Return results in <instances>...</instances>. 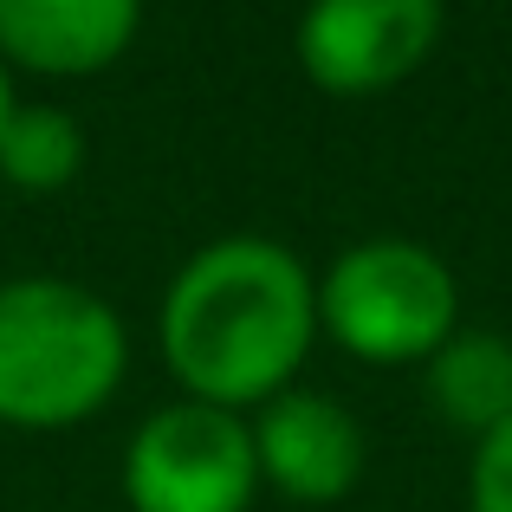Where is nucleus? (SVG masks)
Returning <instances> with one entry per match:
<instances>
[{"mask_svg":"<svg viewBox=\"0 0 512 512\" xmlns=\"http://www.w3.org/2000/svg\"><path fill=\"white\" fill-rule=\"evenodd\" d=\"M143 0H0V59L46 78L104 72L137 39Z\"/></svg>","mask_w":512,"mask_h":512,"instance_id":"0eeeda50","label":"nucleus"},{"mask_svg":"<svg viewBox=\"0 0 512 512\" xmlns=\"http://www.w3.org/2000/svg\"><path fill=\"white\" fill-rule=\"evenodd\" d=\"M124 376V325L65 279L0 286V422L72 428L104 409Z\"/></svg>","mask_w":512,"mask_h":512,"instance_id":"f03ea898","label":"nucleus"},{"mask_svg":"<svg viewBox=\"0 0 512 512\" xmlns=\"http://www.w3.org/2000/svg\"><path fill=\"white\" fill-rule=\"evenodd\" d=\"M253 461H260V480H273L286 500L325 506L357 487L363 435L350 409H338L331 396L292 389V396H273L266 415L253 422Z\"/></svg>","mask_w":512,"mask_h":512,"instance_id":"423d86ee","label":"nucleus"},{"mask_svg":"<svg viewBox=\"0 0 512 512\" xmlns=\"http://www.w3.org/2000/svg\"><path fill=\"white\" fill-rule=\"evenodd\" d=\"M428 396L454 428H474L487 441L493 428L512 422V344L487 338V331L448 338L428 357Z\"/></svg>","mask_w":512,"mask_h":512,"instance_id":"6e6552de","label":"nucleus"},{"mask_svg":"<svg viewBox=\"0 0 512 512\" xmlns=\"http://www.w3.org/2000/svg\"><path fill=\"white\" fill-rule=\"evenodd\" d=\"M454 273L415 240L350 247L318 286V325L370 363L435 357L454 338Z\"/></svg>","mask_w":512,"mask_h":512,"instance_id":"7ed1b4c3","label":"nucleus"},{"mask_svg":"<svg viewBox=\"0 0 512 512\" xmlns=\"http://www.w3.org/2000/svg\"><path fill=\"white\" fill-rule=\"evenodd\" d=\"M474 512H512V422L493 428L474 454Z\"/></svg>","mask_w":512,"mask_h":512,"instance_id":"9d476101","label":"nucleus"},{"mask_svg":"<svg viewBox=\"0 0 512 512\" xmlns=\"http://www.w3.org/2000/svg\"><path fill=\"white\" fill-rule=\"evenodd\" d=\"M7 111H13V91H7V65H0V124H7Z\"/></svg>","mask_w":512,"mask_h":512,"instance_id":"9b49d317","label":"nucleus"},{"mask_svg":"<svg viewBox=\"0 0 512 512\" xmlns=\"http://www.w3.org/2000/svg\"><path fill=\"white\" fill-rule=\"evenodd\" d=\"M441 0H312L299 26V59L325 91L363 98L389 91L435 52Z\"/></svg>","mask_w":512,"mask_h":512,"instance_id":"39448f33","label":"nucleus"},{"mask_svg":"<svg viewBox=\"0 0 512 512\" xmlns=\"http://www.w3.org/2000/svg\"><path fill=\"white\" fill-rule=\"evenodd\" d=\"M253 487V428L214 402H175L150 415L124 454V493L137 512H247Z\"/></svg>","mask_w":512,"mask_h":512,"instance_id":"20e7f679","label":"nucleus"},{"mask_svg":"<svg viewBox=\"0 0 512 512\" xmlns=\"http://www.w3.org/2000/svg\"><path fill=\"white\" fill-rule=\"evenodd\" d=\"M85 163V130L59 104H13L0 124V175L13 188H65Z\"/></svg>","mask_w":512,"mask_h":512,"instance_id":"1a4fd4ad","label":"nucleus"},{"mask_svg":"<svg viewBox=\"0 0 512 512\" xmlns=\"http://www.w3.org/2000/svg\"><path fill=\"white\" fill-rule=\"evenodd\" d=\"M318 331V292L273 240H221L175 273L163 299V357L195 402L240 409L299 370Z\"/></svg>","mask_w":512,"mask_h":512,"instance_id":"f257e3e1","label":"nucleus"}]
</instances>
